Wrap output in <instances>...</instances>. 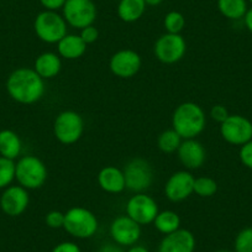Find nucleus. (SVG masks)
<instances>
[{
  "mask_svg": "<svg viewBox=\"0 0 252 252\" xmlns=\"http://www.w3.org/2000/svg\"><path fill=\"white\" fill-rule=\"evenodd\" d=\"M6 92L16 103L31 105L45 95V79L41 78L33 68L20 67L9 74L6 79Z\"/></svg>",
  "mask_w": 252,
  "mask_h": 252,
  "instance_id": "obj_1",
  "label": "nucleus"
},
{
  "mask_svg": "<svg viewBox=\"0 0 252 252\" xmlns=\"http://www.w3.org/2000/svg\"><path fill=\"white\" fill-rule=\"evenodd\" d=\"M207 125V116L202 106L193 101L178 105L172 115V129L183 140L199 136Z\"/></svg>",
  "mask_w": 252,
  "mask_h": 252,
  "instance_id": "obj_2",
  "label": "nucleus"
},
{
  "mask_svg": "<svg viewBox=\"0 0 252 252\" xmlns=\"http://www.w3.org/2000/svg\"><path fill=\"white\" fill-rule=\"evenodd\" d=\"M47 167L38 157L26 155L15 162V179L25 189H38L47 181Z\"/></svg>",
  "mask_w": 252,
  "mask_h": 252,
  "instance_id": "obj_3",
  "label": "nucleus"
},
{
  "mask_svg": "<svg viewBox=\"0 0 252 252\" xmlns=\"http://www.w3.org/2000/svg\"><path fill=\"white\" fill-rule=\"evenodd\" d=\"M99 227L95 214L83 207H73L64 213V225L71 236L76 239H89L96 234Z\"/></svg>",
  "mask_w": 252,
  "mask_h": 252,
  "instance_id": "obj_4",
  "label": "nucleus"
},
{
  "mask_svg": "<svg viewBox=\"0 0 252 252\" xmlns=\"http://www.w3.org/2000/svg\"><path fill=\"white\" fill-rule=\"evenodd\" d=\"M67 23L57 11H41L33 21L36 36L46 43H58L67 35Z\"/></svg>",
  "mask_w": 252,
  "mask_h": 252,
  "instance_id": "obj_5",
  "label": "nucleus"
},
{
  "mask_svg": "<svg viewBox=\"0 0 252 252\" xmlns=\"http://www.w3.org/2000/svg\"><path fill=\"white\" fill-rule=\"evenodd\" d=\"M84 132V120L77 111L60 113L53 124L55 137L63 145H73L79 141Z\"/></svg>",
  "mask_w": 252,
  "mask_h": 252,
  "instance_id": "obj_6",
  "label": "nucleus"
},
{
  "mask_svg": "<svg viewBox=\"0 0 252 252\" xmlns=\"http://www.w3.org/2000/svg\"><path fill=\"white\" fill-rule=\"evenodd\" d=\"M96 15L98 11L93 0H66L62 8V16L67 25L78 30L93 25Z\"/></svg>",
  "mask_w": 252,
  "mask_h": 252,
  "instance_id": "obj_7",
  "label": "nucleus"
},
{
  "mask_svg": "<svg viewBox=\"0 0 252 252\" xmlns=\"http://www.w3.org/2000/svg\"><path fill=\"white\" fill-rule=\"evenodd\" d=\"M123 171L125 176L126 189L134 193H144L154 182V171L151 164L140 157L127 162Z\"/></svg>",
  "mask_w": 252,
  "mask_h": 252,
  "instance_id": "obj_8",
  "label": "nucleus"
},
{
  "mask_svg": "<svg viewBox=\"0 0 252 252\" xmlns=\"http://www.w3.org/2000/svg\"><path fill=\"white\" fill-rule=\"evenodd\" d=\"M155 56L164 64L179 62L187 52V42L181 33H164L157 38L154 47Z\"/></svg>",
  "mask_w": 252,
  "mask_h": 252,
  "instance_id": "obj_9",
  "label": "nucleus"
},
{
  "mask_svg": "<svg viewBox=\"0 0 252 252\" xmlns=\"http://www.w3.org/2000/svg\"><path fill=\"white\" fill-rule=\"evenodd\" d=\"M126 215L140 225L154 222L158 214V204L156 200L145 193H135L126 203Z\"/></svg>",
  "mask_w": 252,
  "mask_h": 252,
  "instance_id": "obj_10",
  "label": "nucleus"
},
{
  "mask_svg": "<svg viewBox=\"0 0 252 252\" xmlns=\"http://www.w3.org/2000/svg\"><path fill=\"white\" fill-rule=\"evenodd\" d=\"M220 135L227 144L242 146L252 140V123L242 115H229L220 124Z\"/></svg>",
  "mask_w": 252,
  "mask_h": 252,
  "instance_id": "obj_11",
  "label": "nucleus"
},
{
  "mask_svg": "<svg viewBox=\"0 0 252 252\" xmlns=\"http://www.w3.org/2000/svg\"><path fill=\"white\" fill-rule=\"evenodd\" d=\"M142 66L141 56L134 50H120L114 53L109 62V67L114 76L119 78H132L139 73Z\"/></svg>",
  "mask_w": 252,
  "mask_h": 252,
  "instance_id": "obj_12",
  "label": "nucleus"
},
{
  "mask_svg": "<svg viewBox=\"0 0 252 252\" xmlns=\"http://www.w3.org/2000/svg\"><path fill=\"white\" fill-rule=\"evenodd\" d=\"M109 231L115 244L121 247H130L136 245L141 237V225L127 215H121L113 220Z\"/></svg>",
  "mask_w": 252,
  "mask_h": 252,
  "instance_id": "obj_13",
  "label": "nucleus"
},
{
  "mask_svg": "<svg viewBox=\"0 0 252 252\" xmlns=\"http://www.w3.org/2000/svg\"><path fill=\"white\" fill-rule=\"evenodd\" d=\"M30 203L29 190L21 186H9L0 195V209L8 217L16 218L26 212Z\"/></svg>",
  "mask_w": 252,
  "mask_h": 252,
  "instance_id": "obj_14",
  "label": "nucleus"
},
{
  "mask_svg": "<svg viewBox=\"0 0 252 252\" xmlns=\"http://www.w3.org/2000/svg\"><path fill=\"white\" fill-rule=\"evenodd\" d=\"M194 176L188 171H178L172 174L164 186V194L171 202H183L194 193Z\"/></svg>",
  "mask_w": 252,
  "mask_h": 252,
  "instance_id": "obj_15",
  "label": "nucleus"
},
{
  "mask_svg": "<svg viewBox=\"0 0 252 252\" xmlns=\"http://www.w3.org/2000/svg\"><path fill=\"white\" fill-rule=\"evenodd\" d=\"M195 237L192 231L178 229L172 234L164 235L158 245L157 252H194Z\"/></svg>",
  "mask_w": 252,
  "mask_h": 252,
  "instance_id": "obj_16",
  "label": "nucleus"
},
{
  "mask_svg": "<svg viewBox=\"0 0 252 252\" xmlns=\"http://www.w3.org/2000/svg\"><path fill=\"white\" fill-rule=\"evenodd\" d=\"M178 158L187 169H198L207 159V151L197 139L183 140L179 146Z\"/></svg>",
  "mask_w": 252,
  "mask_h": 252,
  "instance_id": "obj_17",
  "label": "nucleus"
},
{
  "mask_svg": "<svg viewBox=\"0 0 252 252\" xmlns=\"http://www.w3.org/2000/svg\"><path fill=\"white\" fill-rule=\"evenodd\" d=\"M98 184L104 192L119 194L126 189L125 176L123 169L115 166H106L98 174Z\"/></svg>",
  "mask_w": 252,
  "mask_h": 252,
  "instance_id": "obj_18",
  "label": "nucleus"
},
{
  "mask_svg": "<svg viewBox=\"0 0 252 252\" xmlns=\"http://www.w3.org/2000/svg\"><path fill=\"white\" fill-rule=\"evenodd\" d=\"M33 69L43 79H52L62 69V61L58 53L43 52L35 60Z\"/></svg>",
  "mask_w": 252,
  "mask_h": 252,
  "instance_id": "obj_19",
  "label": "nucleus"
},
{
  "mask_svg": "<svg viewBox=\"0 0 252 252\" xmlns=\"http://www.w3.org/2000/svg\"><path fill=\"white\" fill-rule=\"evenodd\" d=\"M87 43L82 40L79 35L67 33L60 42L57 43V52L60 57L64 60H78L86 53Z\"/></svg>",
  "mask_w": 252,
  "mask_h": 252,
  "instance_id": "obj_20",
  "label": "nucleus"
},
{
  "mask_svg": "<svg viewBox=\"0 0 252 252\" xmlns=\"http://www.w3.org/2000/svg\"><path fill=\"white\" fill-rule=\"evenodd\" d=\"M23 152V141L15 131L4 129L0 131V156L15 161Z\"/></svg>",
  "mask_w": 252,
  "mask_h": 252,
  "instance_id": "obj_21",
  "label": "nucleus"
},
{
  "mask_svg": "<svg viewBox=\"0 0 252 252\" xmlns=\"http://www.w3.org/2000/svg\"><path fill=\"white\" fill-rule=\"evenodd\" d=\"M146 6L144 0H120L118 5V16L124 23H135L142 18Z\"/></svg>",
  "mask_w": 252,
  "mask_h": 252,
  "instance_id": "obj_22",
  "label": "nucleus"
},
{
  "mask_svg": "<svg viewBox=\"0 0 252 252\" xmlns=\"http://www.w3.org/2000/svg\"><path fill=\"white\" fill-rule=\"evenodd\" d=\"M218 9L224 18L240 20L245 18L249 6L247 0H218Z\"/></svg>",
  "mask_w": 252,
  "mask_h": 252,
  "instance_id": "obj_23",
  "label": "nucleus"
},
{
  "mask_svg": "<svg viewBox=\"0 0 252 252\" xmlns=\"http://www.w3.org/2000/svg\"><path fill=\"white\" fill-rule=\"evenodd\" d=\"M154 225L157 231L163 235H168L181 229V218L173 210H163L158 212L154 220Z\"/></svg>",
  "mask_w": 252,
  "mask_h": 252,
  "instance_id": "obj_24",
  "label": "nucleus"
},
{
  "mask_svg": "<svg viewBox=\"0 0 252 252\" xmlns=\"http://www.w3.org/2000/svg\"><path fill=\"white\" fill-rule=\"evenodd\" d=\"M182 141L183 139L173 129H169L159 135L157 139V145L163 154H173V152L178 151Z\"/></svg>",
  "mask_w": 252,
  "mask_h": 252,
  "instance_id": "obj_25",
  "label": "nucleus"
},
{
  "mask_svg": "<svg viewBox=\"0 0 252 252\" xmlns=\"http://www.w3.org/2000/svg\"><path fill=\"white\" fill-rule=\"evenodd\" d=\"M15 181V161L0 156V189H5Z\"/></svg>",
  "mask_w": 252,
  "mask_h": 252,
  "instance_id": "obj_26",
  "label": "nucleus"
},
{
  "mask_svg": "<svg viewBox=\"0 0 252 252\" xmlns=\"http://www.w3.org/2000/svg\"><path fill=\"white\" fill-rule=\"evenodd\" d=\"M218 192V183L210 177H199L194 181V193L202 198H210Z\"/></svg>",
  "mask_w": 252,
  "mask_h": 252,
  "instance_id": "obj_27",
  "label": "nucleus"
},
{
  "mask_svg": "<svg viewBox=\"0 0 252 252\" xmlns=\"http://www.w3.org/2000/svg\"><path fill=\"white\" fill-rule=\"evenodd\" d=\"M167 33H181L186 28V18L179 11H169L163 20Z\"/></svg>",
  "mask_w": 252,
  "mask_h": 252,
  "instance_id": "obj_28",
  "label": "nucleus"
},
{
  "mask_svg": "<svg viewBox=\"0 0 252 252\" xmlns=\"http://www.w3.org/2000/svg\"><path fill=\"white\" fill-rule=\"evenodd\" d=\"M234 252H252V227H245L236 235Z\"/></svg>",
  "mask_w": 252,
  "mask_h": 252,
  "instance_id": "obj_29",
  "label": "nucleus"
},
{
  "mask_svg": "<svg viewBox=\"0 0 252 252\" xmlns=\"http://www.w3.org/2000/svg\"><path fill=\"white\" fill-rule=\"evenodd\" d=\"M45 222L51 229H61L64 225V213L60 210H51L46 214Z\"/></svg>",
  "mask_w": 252,
  "mask_h": 252,
  "instance_id": "obj_30",
  "label": "nucleus"
},
{
  "mask_svg": "<svg viewBox=\"0 0 252 252\" xmlns=\"http://www.w3.org/2000/svg\"><path fill=\"white\" fill-rule=\"evenodd\" d=\"M239 157L245 167L252 169V140H250L249 142L240 147Z\"/></svg>",
  "mask_w": 252,
  "mask_h": 252,
  "instance_id": "obj_31",
  "label": "nucleus"
},
{
  "mask_svg": "<svg viewBox=\"0 0 252 252\" xmlns=\"http://www.w3.org/2000/svg\"><path fill=\"white\" fill-rule=\"evenodd\" d=\"M79 36L82 37V40L87 43V45H91V43H94L99 37V31L98 29L94 25L87 26V28L82 29Z\"/></svg>",
  "mask_w": 252,
  "mask_h": 252,
  "instance_id": "obj_32",
  "label": "nucleus"
},
{
  "mask_svg": "<svg viewBox=\"0 0 252 252\" xmlns=\"http://www.w3.org/2000/svg\"><path fill=\"white\" fill-rule=\"evenodd\" d=\"M229 115L230 114L229 111H227V109L225 108L224 105H220V104L214 105L212 108V110H210V116H212V119L218 121L219 124L224 123V121L229 118Z\"/></svg>",
  "mask_w": 252,
  "mask_h": 252,
  "instance_id": "obj_33",
  "label": "nucleus"
},
{
  "mask_svg": "<svg viewBox=\"0 0 252 252\" xmlns=\"http://www.w3.org/2000/svg\"><path fill=\"white\" fill-rule=\"evenodd\" d=\"M51 252H82L81 247L72 241H64L56 245Z\"/></svg>",
  "mask_w": 252,
  "mask_h": 252,
  "instance_id": "obj_34",
  "label": "nucleus"
},
{
  "mask_svg": "<svg viewBox=\"0 0 252 252\" xmlns=\"http://www.w3.org/2000/svg\"><path fill=\"white\" fill-rule=\"evenodd\" d=\"M40 3L46 10L57 11L63 8V5L66 3V0H40Z\"/></svg>",
  "mask_w": 252,
  "mask_h": 252,
  "instance_id": "obj_35",
  "label": "nucleus"
},
{
  "mask_svg": "<svg viewBox=\"0 0 252 252\" xmlns=\"http://www.w3.org/2000/svg\"><path fill=\"white\" fill-rule=\"evenodd\" d=\"M98 252H125L123 250V247L119 246L118 244H104L103 246L99 247Z\"/></svg>",
  "mask_w": 252,
  "mask_h": 252,
  "instance_id": "obj_36",
  "label": "nucleus"
},
{
  "mask_svg": "<svg viewBox=\"0 0 252 252\" xmlns=\"http://www.w3.org/2000/svg\"><path fill=\"white\" fill-rule=\"evenodd\" d=\"M244 23L247 30L252 33V8H250L249 10H247L246 15H245L244 18Z\"/></svg>",
  "mask_w": 252,
  "mask_h": 252,
  "instance_id": "obj_37",
  "label": "nucleus"
},
{
  "mask_svg": "<svg viewBox=\"0 0 252 252\" xmlns=\"http://www.w3.org/2000/svg\"><path fill=\"white\" fill-rule=\"evenodd\" d=\"M125 252H150V251L147 247L142 246V245H132V246H130Z\"/></svg>",
  "mask_w": 252,
  "mask_h": 252,
  "instance_id": "obj_38",
  "label": "nucleus"
},
{
  "mask_svg": "<svg viewBox=\"0 0 252 252\" xmlns=\"http://www.w3.org/2000/svg\"><path fill=\"white\" fill-rule=\"evenodd\" d=\"M147 6H158L163 0H144Z\"/></svg>",
  "mask_w": 252,
  "mask_h": 252,
  "instance_id": "obj_39",
  "label": "nucleus"
},
{
  "mask_svg": "<svg viewBox=\"0 0 252 252\" xmlns=\"http://www.w3.org/2000/svg\"><path fill=\"white\" fill-rule=\"evenodd\" d=\"M217 252H231V251H226V250H220V251H217Z\"/></svg>",
  "mask_w": 252,
  "mask_h": 252,
  "instance_id": "obj_40",
  "label": "nucleus"
},
{
  "mask_svg": "<svg viewBox=\"0 0 252 252\" xmlns=\"http://www.w3.org/2000/svg\"><path fill=\"white\" fill-rule=\"evenodd\" d=\"M247 1H250V3H251V4H252V0H247Z\"/></svg>",
  "mask_w": 252,
  "mask_h": 252,
  "instance_id": "obj_41",
  "label": "nucleus"
}]
</instances>
